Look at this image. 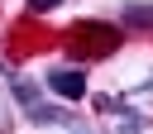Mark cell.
<instances>
[{"instance_id": "obj_3", "label": "cell", "mask_w": 153, "mask_h": 134, "mask_svg": "<svg viewBox=\"0 0 153 134\" xmlns=\"http://www.w3.org/2000/svg\"><path fill=\"white\" fill-rule=\"evenodd\" d=\"M124 24H134V29H153V5H148V0L124 5Z\"/></svg>"}, {"instance_id": "obj_4", "label": "cell", "mask_w": 153, "mask_h": 134, "mask_svg": "<svg viewBox=\"0 0 153 134\" xmlns=\"http://www.w3.org/2000/svg\"><path fill=\"white\" fill-rule=\"evenodd\" d=\"M57 5H62V0H29V10H33V14H48V10H57Z\"/></svg>"}, {"instance_id": "obj_1", "label": "cell", "mask_w": 153, "mask_h": 134, "mask_svg": "<svg viewBox=\"0 0 153 134\" xmlns=\"http://www.w3.org/2000/svg\"><path fill=\"white\" fill-rule=\"evenodd\" d=\"M67 38H72V53H81V57H110L115 43H120V29L115 24H100V19H86Z\"/></svg>"}, {"instance_id": "obj_2", "label": "cell", "mask_w": 153, "mask_h": 134, "mask_svg": "<svg viewBox=\"0 0 153 134\" xmlns=\"http://www.w3.org/2000/svg\"><path fill=\"white\" fill-rule=\"evenodd\" d=\"M48 91L62 96V100H81L86 96V72L81 67H53L48 72Z\"/></svg>"}]
</instances>
